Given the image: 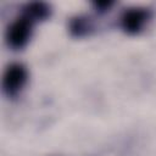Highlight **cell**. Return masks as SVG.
<instances>
[{"label":"cell","instance_id":"1","mask_svg":"<svg viewBox=\"0 0 156 156\" xmlns=\"http://www.w3.org/2000/svg\"><path fill=\"white\" fill-rule=\"evenodd\" d=\"M152 17V11L149 7H141V6H133L128 7L123 11L121 15V28L123 29L124 33L135 35L139 34L146 23L151 20Z\"/></svg>","mask_w":156,"mask_h":156},{"label":"cell","instance_id":"2","mask_svg":"<svg viewBox=\"0 0 156 156\" xmlns=\"http://www.w3.org/2000/svg\"><path fill=\"white\" fill-rule=\"evenodd\" d=\"M32 32L33 22L27 17L21 16L9 26L6 30V43L13 50H21L28 44Z\"/></svg>","mask_w":156,"mask_h":156},{"label":"cell","instance_id":"3","mask_svg":"<svg viewBox=\"0 0 156 156\" xmlns=\"http://www.w3.org/2000/svg\"><path fill=\"white\" fill-rule=\"evenodd\" d=\"M28 80V71L26 66L21 62H13L7 66L2 77V88L6 95L15 96Z\"/></svg>","mask_w":156,"mask_h":156},{"label":"cell","instance_id":"4","mask_svg":"<svg viewBox=\"0 0 156 156\" xmlns=\"http://www.w3.org/2000/svg\"><path fill=\"white\" fill-rule=\"evenodd\" d=\"M51 15V6L44 1H32L27 2L22 7V16L30 20L33 23L39 21H45Z\"/></svg>","mask_w":156,"mask_h":156},{"label":"cell","instance_id":"5","mask_svg":"<svg viewBox=\"0 0 156 156\" xmlns=\"http://www.w3.org/2000/svg\"><path fill=\"white\" fill-rule=\"evenodd\" d=\"M93 22L88 16L77 15L73 16L68 22V30L73 38H83L93 32Z\"/></svg>","mask_w":156,"mask_h":156},{"label":"cell","instance_id":"6","mask_svg":"<svg viewBox=\"0 0 156 156\" xmlns=\"http://www.w3.org/2000/svg\"><path fill=\"white\" fill-rule=\"evenodd\" d=\"M93 6L96 10V12L104 13L107 12L113 6V1H98V2H93Z\"/></svg>","mask_w":156,"mask_h":156}]
</instances>
